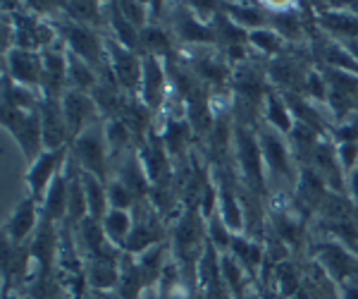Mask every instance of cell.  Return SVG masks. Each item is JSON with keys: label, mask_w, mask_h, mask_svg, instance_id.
Segmentation results:
<instances>
[{"label": "cell", "mask_w": 358, "mask_h": 299, "mask_svg": "<svg viewBox=\"0 0 358 299\" xmlns=\"http://www.w3.org/2000/svg\"><path fill=\"white\" fill-rule=\"evenodd\" d=\"M69 151H72V156H74L72 160L77 163L79 170L91 172V175H96L98 180H103V182H106V177H110L108 175V156H110V151H108L106 134H103L101 123L84 130L82 134L72 141Z\"/></svg>", "instance_id": "4"}, {"label": "cell", "mask_w": 358, "mask_h": 299, "mask_svg": "<svg viewBox=\"0 0 358 299\" xmlns=\"http://www.w3.org/2000/svg\"><path fill=\"white\" fill-rule=\"evenodd\" d=\"M101 223H103V230H106L108 242L122 249L127 237H129L131 230H134V214H131V211H115V209H110V211H108V216L103 218Z\"/></svg>", "instance_id": "19"}, {"label": "cell", "mask_w": 358, "mask_h": 299, "mask_svg": "<svg viewBox=\"0 0 358 299\" xmlns=\"http://www.w3.org/2000/svg\"><path fill=\"white\" fill-rule=\"evenodd\" d=\"M313 261L330 275L332 283H337L339 287L358 280V254L332 237L313 244Z\"/></svg>", "instance_id": "3"}, {"label": "cell", "mask_w": 358, "mask_h": 299, "mask_svg": "<svg viewBox=\"0 0 358 299\" xmlns=\"http://www.w3.org/2000/svg\"><path fill=\"white\" fill-rule=\"evenodd\" d=\"M224 15L234 22L236 27H241L244 32H256V29L268 27V13H265L263 3H229L227 8H222Z\"/></svg>", "instance_id": "15"}, {"label": "cell", "mask_w": 358, "mask_h": 299, "mask_svg": "<svg viewBox=\"0 0 358 299\" xmlns=\"http://www.w3.org/2000/svg\"><path fill=\"white\" fill-rule=\"evenodd\" d=\"M67 160H69V146L57 148V151H43L34 163H29V172H27L29 197L41 204L45 197V189L57 177V172H62Z\"/></svg>", "instance_id": "8"}, {"label": "cell", "mask_w": 358, "mask_h": 299, "mask_svg": "<svg viewBox=\"0 0 358 299\" xmlns=\"http://www.w3.org/2000/svg\"><path fill=\"white\" fill-rule=\"evenodd\" d=\"M301 287H303V275L294 261L287 258V261L273 266V290L282 299H294L301 292Z\"/></svg>", "instance_id": "17"}, {"label": "cell", "mask_w": 358, "mask_h": 299, "mask_svg": "<svg viewBox=\"0 0 358 299\" xmlns=\"http://www.w3.org/2000/svg\"><path fill=\"white\" fill-rule=\"evenodd\" d=\"M334 151H337V160L342 165L344 175L354 172L358 165V141H337L334 144Z\"/></svg>", "instance_id": "25"}, {"label": "cell", "mask_w": 358, "mask_h": 299, "mask_svg": "<svg viewBox=\"0 0 358 299\" xmlns=\"http://www.w3.org/2000/svg\"><path fill=\"white\" fill-rule=\"evenodd\" d=\"M103 134H106L110 158H122L124 153L131 151V137H134V132H131L124 118H120V115L117 118H108L103 123Z\"/></svg>", "instance_id": "16"}, {"label": "cell", "mask_w": 358, "mask_h": 299, "mask_svg": "<svg viewBox=\"0 0 358 299\" xmlns=\"http://www.w3.org/2000/svg\"><path fill=\"white\" fill-rule=\"evenodd\" d=\"M38 223H41V204L36 199L27 197L15 206L13 216L8 218L5 239H10L15 246L24 244L29 237H34V232L38 230Z\"/></svg>", "instance_id": "10"}, {"label": "cell", "mask_w": 358, "mask_h": 299, "mask_svg": "<svg viewBox=\"0 0 358 299\" xmlns=\"http://www.w3.org/2000/svg\"><path fill=\"white\" fill-rule=\"evenodd\" d=\"M82 187L86 194V204H89V216L96 221H103L110 211V201H108V187L96 175L82 170Z\"/></svg>", "instance_id": "18"}, {"label": "cell", "mask_w": 358, "mask_h": 299, "mask_svg": "<svg viewBox=\"0 0 358 299\" xmlns=\"http://www.w3.org/2000/svg\"><path fill=\"white\" fill-rule=\"evenodd\" d=\"M62 106V115H65V123L69 130V139H77L84 130L94 127L101 120V111H98L96 101L91 94H84V91H74L67 89L60 99Z\"/></svg>", "instance_id": "6"}, {"label": "cell", "mask_w": 358, "mask_h": 299, "mask_svg": "<svg viewBox=\"0 0 358 299\" xmlns=\"http://www.w3.org/2000/svg\"><path fill=\"white\" fill-rule=\"evenodd\" d=\"M69 165V160H67ZM67 165L62 172H57V177L50 182V187L45 189V197L41 201V216L50 223H60L62 218H67V201H69V177H67Z\"/></svg>", "instance_id": "13"}, {"label": "cell", "mask_w": 358, "mask_h": 299, "mask_svg": "<svg viewBox=\"0 0 358 299\" xmlns=\"http://www.w3.org/2000/svg\"><path fill=\"white\" fill-rule=\"evenodd\" d=\"M285 43L287 41L275 32L273 27H263V29H256V32H248V46H253L258 53L280 57L285 53Z\"/></svg>", "instance_id": "21"}, {"label": "cell", "mask_w": 358, "mask_h": 299, "mask_svg": "<svg viewBox=\"0 0 358 299\" xmlns=\"http://www.w3.org/2000/svg\"><path fill=\"white\" fill-rule=\"evenodd\" d=\"M234 158L239 165L241 180L251 194L265 189V163L258 134L244 123L234 125Z\"/></svg>", "instance_id": "1"}, {"label": "cell", "mask_w": 358, "mask_h": 299, "mask_svg": "<svg viewBox=\"0 0 358 299\" xmlns=\"http://www.w3.org/2000/svg\"><path fill=\"white\" fill-rule=\"evenodd\" d=\"M41 132H43V148L45 151H57V148H67L69 130L62 115L60 99H43L41 101Z\"/></svg>", "instance_id": "11"}, {"label": "cell", "mask_w": 358, "mask_h": 299, "mask_svg": "<svg viewBox=\"0 0 358 299\" xmlns=\"http://www.w3.org/2000/svg\"><path fill=\"white\" fill-rule=\"evenodd\" d=\"M110 177H113V180L108 182V201H110V209H115V211H134V206H136L134 194H131L129 189H127L115 175H110Z\"/></svg>", "instance_id": "23"}, {"label": "cell", "mask_w": 358, "mask_h": 299, "mask_svg": "<svg viewBox=\"0 0 358 299\" xmlns=\"http://www.w3.org/2000/svg\"><path fill=\"white\" fill-rule=\"evenodd\" d=\"M3 125L15 137V141L20 144L22 153L27 156L29 163H34L45 151L43 132H41V113L38 111L27 113L13 106H3Z\"/></svg>", "instance_id": "2"}, {"label": "cell", "mask_w": 358, "mask_h": 299, "mask_svg": "<svg viewBox=\"0 0 358 299\" xmlns=\"http://www.w3.org/2000/svg\"><path fill=\"white\" fill-rule=\"evenodd\" d=\"M106 53L110 74L124 94H136L141 89V72H143V55L124 48L113 36H106Z\"/></svg>", "instance_id": "5"}, {"label": "cell", "mask_w": 358, "mask_h": 299, "mask_svg": "<svg viewBox=\"0 0 358 299\" xmlns=\"http://www.w3.org/2000/svg\"><path fill=\"white\" fill-rule=\"evenodd\" d=\"M69 55V65H67V86L74 91H84V94H94L96 86L101 84V77L96 74L94 67H89L84 60H79L77 55Z\"/></svg>", "instance_id": "20"}, {"label": "cell", "mask_w": 358, "mask_h": 299, "mask_svg": "<svg viewBox=\"0 0 358 299\" xmlns=\"http://www.w3.org/2000/svg\"><path fill=\"white\" fill-rule=\"evenodd\" d=\"M5 77H10L15 84L41 91V82H43L41 53L20 50V48H13L10 53H5Z\"/></svg>", "instance_id": "9"}, {"label": "cell", "mask_w": 358, "mask_h": 299, "mask_svg": "<svg viewBox=\"0 0 358 299\" xmlns=\"http://www.w3.org/2000/svg\"><path fill=\"white\" fill-rule=\"evenodd\" d=\"M339 299H358V280L339 287Z\"/></svg>", "instance_id": "26"}, {"label": "cell", "mask_w": 358, "mask_h": 299, "mask_svg": "<svg viewBox=\"0 0 358 299\" xmlns=\"http://www.w3.org/2000/svg\"><path fill=\"white\" fill-rule=\"evenodd\" d=\"M153 292H155V285L146 287V290H143V295H141V299H160V295H153Z\"/></svg>", "instance_id": "27"}, {"label": "cell", "mask_w": 358, "mask_h": 299, "mask_svg": "<svg viewBox=\"0 0 358 299\" xmlns=\"http://www.w3.org/2000/svg\"><path fill=\"white\" fill-rule=\"evenodd\" d=\"M120 13L127 22H129L131 27H136L138 32H143L151 22H148V17H151V8H148L146 3H117Z\"/></svg>", "instance_id": "24"}, {"label": "cell", "mask_w": 358, "mask_h": 299, "mask_svg": "<svg viewBox=\"0 0 358 299\" xmlns=\"http://www.w3.org/2000/svg\"><path fill=\"white\" fill-rule=\"evenodd\" d=\"M263 120L265 125H268L270 130L280 132L282 137H289L294 127H296V120H294V115L289 111V106H287L285 96L280 94V91L270 89L268 96H265V103H263Z\"/></svg>", "instance_id": "14"}, {"label": "cell", "mask_w": 358, "mask_h": 299, "mask_svg": "<svg viewBox=\"0 0 358 299\" xmlns=\"http://www.w3.org/2000/svg\"><path fill=\"white\" fill-rule=\"evenodd\" d=\"M141 46L146 48V53L151 55H170L172 43H170V34L165 32L160 25H148L141 32Z\"/></svg>", "instance_id": "22"}, {"label": "cell", "mask_w": 358, "mask_h": 299, "mask_svg": "<svg viewBox=\"0 0 358 299\" xmlns=\"http://www.w3.org/2000/svg\"><path fill=\"white\" fill-rule=\"evenodd\" d=\"M172 15V29H175L177 39L187 46H206V43H215V34L213 29L203 25L201 20H196L192 10L187 5H179V8L170 10Z\"/></svg>", "instance_id": "12"}, {"label": "cell", "mask_w": 358, "mask_h": 299, "mask_svg": "<svg viewBox=\"0 0 358 299\" xmlns=\"http://www.w3.org/2000/svg\"><path fill=\"white\" fill-rule=\"evenodd\" d=\"M167 67L163 65L158 55L143 53V72H141V89H138V101L148 108V111H160L170 94V77H167Z\"/></svg>", "instance_id": "7"}]
</instances>
